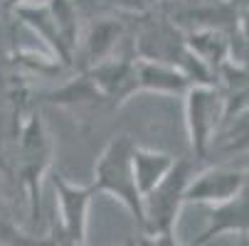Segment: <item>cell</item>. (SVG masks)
I'll return each instance as SVG.
<instances>
[{"mask_svg": "<svg viewBox=\"0 0 249 246\" xmlns=\"http://www.w3.org/2000/svg\"><path fill=\"white\" fill-rule=\"evenodd\" d=\"M133 138L121 133L114 135L106 148L101 150V155L96 158L94 165V192H104L116 197L131 217L138 222V227L143 224V197H141L138 187H136V178H133Z\"/></svg>", "mask_w": 249, "mask_h": 246, "instance_id": "cell-1", "label": "cell"}, {"mask_svg": "<svg viewBox=\"0 0 249 246\" xmlns=\"http://www.w3.org/2000/svg\"><path fill=\"white\" fill-rule=\"evenodd\" d=\"M183 114L193 155L207 158L217 135L227 126L225 96L217 89V84H193L183 94Z\"/></svg>", "mask_w": 249, "mask_h": 246, "instance_id": "cell-2", "label": "cell"}, {"mask_svg": "<svg viewBox=\"0 0 249 246\" xmlns=\"http://www.w3.org/2000/svg\"><path fill=\"white\" fill-rule=\"evenodd\" d=\"M193 172L195 170L190 160H175L165 178L143 195V224H141L143 234L173 236V227L185 204V187Z\"/></svg>", "mask_w": 249, "mask_h": 246, "instance_id": "cell-3", "label": "cell"}, {"mask_svg": "<svg viewBox=\"0 0 249 246\" xmlns=\"http://www.w3.org/2000/svg\"><path fill=\"white\" fill-rule=\"evenodd\" d=\"M52 153H54V140H52L45 121L37 114L30 116L20 131L18 163H20V178H22V185L27 192L32 217L40 214V190H42V178L52 165Z\"/></svg>", "mask_w": 249, "mask_h": 246, "instance_id": "cell-4", "label": "cell"}, {"mask_svg": "<svg viewBox=\"0 0 249 246\" xmlns=\"http://www.w3.org/2000/svg\"><path fill=\"white\" fill-rule=\"evenodd\" d=\"M249 180V172L234 165H212L200 172H193V178L185 187V202L195 204H220L232 199Z\"/></svg>", "mask_w": 249, "mask_h": 246, "instance_id": "cell-5", "label": "cell"}, {"mask_svg": "<svg viewBox=\"0 0 249 246\" xmlns=\"http://www.w3.org/2000/svg\"><path fill=\"white\" fill-rule=\"evenodd\" d=\"M87 77L99 98L111 101L114 106L126 103L136 91V57H111L87 69Z\"/></svg>", "mask_w": 249, "mask_h": 246, "instance_id": "cell-6", "label": "cell"}, {"mask_svg": "<svg viewBox=\"0 0 249 246\" xmlns=\"http://www.w3.org/2000/svg\"><path fill=\"white\" fill-rule=\"evenodd\" d=\"M91 197H94L91 187H79L62 175H54V202L59 209V227L69 239L79 244H84L87 239Z\"/></svg>", "mask_w": 249, "mask_h": 246, "instance_id": "cell-7", "label": "cell"}, {"mask_svg": "<svg viewBox=\"0 0 249 246\" xmlns=\"http://www.w3.org/2000/svg\"><path fill=\"white\" fill-rule=\"evenodd\" d=\"M237 231V234H249V180L237 192L232 199L212 204L207 214V227L200 231V236L193 241V246H205L220 234Z\"/></svg>", "mask_w": 249, "mask_h": 246, "instance_id": "cell-8", "label": "cell"}, {"mask_svg": "<svg viewBox=\"0 0 249 246\" xmlns=\"http://www.w3.org/2000/svg\"><path fill=\"white\" fill-rule=\"evenodd\" d=\"M136 86L138 91H148V94L183 96L193 84L188 82V77L178 64L136 57Z\"/></svg>", "mask_w": 249, "mask_h": 246, "instance_id": "cell-9", "label": "cell"}, {"mask_svg": "<svg viewBox=\"0 0 249 246\" xmlns=\"http://www.w3.org/2000/svg\"><path fill=\"white\" fill-rule=\"evenodd\" d=\"M133 52L138 59H158V62L178 64L180 54L185 52V40L178 37L173 25L160 20V22H151L148 27L138 32V37L133 42Z\"/></svg>", "mask_w": 249, "mask_h": 246, "instance_id": "cell-10", "label": "cell"}, {"mask_svg": "<svg viewBox=\"0 0 249 246\" xmlns=\"http://www.w3.org/2000/svg\"><path fill=\"white\" fill-rule=\"evenodd\" d=\"M15 13H18V17L50 47L52 57H54L59 64H69V62L74 59L72 52L67 49V45L62 42L59 30H57V25H54V20H52V15H50V10H47L45 0H22V3L15 5Z\"/></svg>", "mask_w": 249, "mask_h": 246, "instance_id": "cell-11", "label": "cell"}, {"mask_svg": "<svg viewBox=\"0 0 249 246\" xmlns=\"http://www.w3.org/2000/svg\"><path fill=\"white\" fill-rule=\"evenodd\" d=\"M124 40V25L114 17H101L96 22L89 25V30L84 32V37H79V47L77 52L84 54L87 64L94 66L104 59L119 57L116 49Z\"/></svg>", "mask_w": 249, "mask_h": 246, "instance_id": "cell-12", "label": "cell"}, {"mask_svg": "<svg viewBox=\"0 0 249 246\" xmlns=\"http://www.w3.org/2000/svg\"><path fill=\"white\" fill-rule=\"evenodd\" d=\"M183 40H185V49L195 54L200 62H205L215 74L232 57V37L222 27H195Z\"/></svg>", "mask_w": 249, "mask_h": 246, "instance_id": "cell-13", "label": "cell"}, {"mask_svg": "<svg viewBox=\"0 0 249 246\" xmlns=\"http://www.w3.org/2000/svg\"><path fill=\"white\" fill-rule=\"evenodd\" d=\"M217 89L225 96V114H227V123L239 118L242 114L249 111V66L237 64V62H225L217 69L215 77Z\"/></svg>", "mask_w": 249, "mask_h": 246, "instance_id": "cell-14", "label": "cell"}, {"mask_svg": "<svg viewBox=\"0 0 249 246\" xmlns=\"http://www.w3.org/2000/svg\"><path fill=\"white\" fill-rule=\"evenodd\" d=\"M133 178H136V187L143 197L146 192H151L165 175L170 172V167L175 165V158L165 150H156V148H146V146H133Z\"/></svg>", "mask_w": 249, "mask_h": 246, "instance_id": "cell-15", "label": "cell"}, {"mask_svg": "<svg viewBox=\"0 0 249 246\" xmlns=\"http://www.w3.org/2000/svg\"><path fill=\"white\" fill-rule=\"evenodd\" d=\"M47 10L59 30V37L67 45V49L72 52V57L77 54L79 47V13H77V3L74 0H45Z\"/></svg>", "mask_w": 249, "mask_h": 246, "instance_id": "cell-16", "label": "cell"}, {"mask_svg": "<svg viewBox=\"0 0 249 246\" xmlns=\"http://www.w3.org/2000/svg\"><path fill=\"white\" fill-rule=\"evenodd\" d=\"M136 246H178V244L173 241V236H151V234H143V236L136 241Z\"/></svg>", "mask_w": 249, "mask_h": 246, "instance_id": "cell-17", "label": "cell"}, {"mask_svg": "<svg viewBox=\"0 0 249 246\" xmlns=\"http://www.w3.org/2000/svg\"><path fill=\"white\" fill-rule=\"evenodd\" d=\"M237 246H249V234H242L239 236V244Z\"/></svg>", "mask_w": 249, "mask_h": 246, "instance_id": "cell-18", "label": "cell"}]
</instances>
